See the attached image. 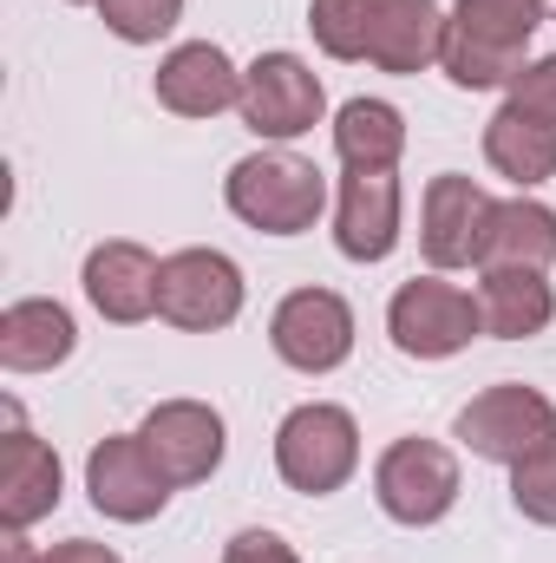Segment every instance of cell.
Masks as SVG:
<instances>
[{"instance_id":"cell-19","label":"cell","mask_w":556,"mask_h":563,"mask_svg":"<svg viewBox=\"0 0 556 563\" xmlns=\"http://www.w3.org/2000/svg\"><path fill=\"white\" fill-rule=\"evenodd\" d=\"M478 314H485V334L498 341H531L544 334L556 314V295L544 269H485L478 282Z\"/></svg>"},{"instance_id":"cell-9","label":"cell","mask_w":556,"mask_h":563,"mask_svg":"<svg viewBox=\"0 0 556 563\" xmlns=\"http://www.w3.org/2000/svg\"><path fill=\"white\" fill-rule=\"evenodd\" d=\"M243 125L256 132V139H301V132H314L321 125V112H327V92H321V79L294 59V53H263L249 73H243Z\"/></svg>"},{"instance_id":"cell-1","label":"cell","mask_w":556,"mask_h":563,"mask_svg":"<svg viewBox=\"0 0 556 563\" xmlns=\"http://www.w3.org/2000/svg\"><path fill=\"white\" fill-rule=\"evenodd\" d=\"M537 26H544V0H458L438 66L465 92L511 86L524 73V46H531Z\"/></svg>"},{"instance_id":"cell-5","label":"cell","mask_w":556,"mask_h":563,"mask_svg":"<svg viewBox=\"0 0 556 563\" xmlns=\"http://www.w3.org/2000/svg\"><path fill=\"white\" fill-rule=\"evenodd\" d=\"M374 492L393 525H438L458 505V459L438 439H393L374 465Z\"/></svg>"},{"instance_id":"cell-15","label":"cell","mask_w":556,"mask_h":563,"mask_svg":"<svg viewBox=\"0 0 556 563\" xmlns=\"http://www.w3.org/2000/svg\"><path fill=\"white\" fill-rule=\"evenodd\" d=\"M7 420L13 426L0 439V518H7V531H26L59 505V459H53L46 439H33L20 426L13 407H7Z\"/></svg>"},{"instance_id":"cell-25","label":"cell","mask_w":556,"mask_h":563,"mask_svg":"<svg viewBox=\"0 0 556 563\" xmlns=\"http://www.w3.org/2000/svg\"><path fill=\"white\" fill-rule=\"evenodd\" d=\"M511 505L531 518V525H556V445L511 465Z\"/></svg>"},{"instance_id":"cell-6","label":"cell","mask_w":556,"mask_h":563,"mask_svg":"<svg viewBox=\"0 0 556 563\" xmlns=\"http://www.w3.org/2000/svg\"><path fill=\"white\" fill-rule=\"evenodd\" d=\"M157 314L184 334H216L243 314V269L223 250H177L157 276Z\"/></svg>"},{"instance_id":"cell-10","label":"cell","mask_w":556,"mask_h":563,"mask_svg":"<svg viewBox=\"0 0 556 563\" xmlns=\"http://www.w3.org/2000/svg\"><path fill=\"white\" fill-rule=\"evenodd\" d=\"M86 492L105 518L119 525H144L170 505V478L157 472V459L144 452L138 432H119V439H99L92 459H86Z\"/></svg>"},{"instance_id":"cell-13","label":"cell","mask_w":556,"mask_h":563,"mask_svg":"<svg viewBox=\"0 0 556 563\" xmlns=\"http://www.w3.org/2000/svg\"><path fill=\"white\" fill-rule=\"evenodd\" d=\"M334 243L347 263H387L400 243V177L393 170H347L341 210H334Z\"/></svg>"},{"instance_id":"cell-22","label":"cell","mask_w":556,"mask_h":563,"mask_svg":"<svg viewBox=\"0 0 556 563\" xmlns=\"http://www.w3.org/2000/svg\"><path fill=\"white\" fill-rule=\"evenodd\" d=\"M334 151L347 170H393L407 151V119L387 99H347L334 119Z\"/></svg>"},{"instance_id":"cell-30","label":"cell","mask_w":556,"mask_h":563,"mask_svg":"<svg viewBox=\"0 0 556 563\" xmlns=\"http://www.w3.org/2000/svg\"><path fill=\"white\" fill-rule=\"evenodd\" d=\"M73 7H86V0H73ZM92 7H99V0H92Z\"/></svg>"},{"instance_id":"cell-16","label":"cell","mask_w":556,"mask_h":563,"mask_svg":"<svg viewBox=\"0 0 556 563\" xmlns=\"http://www.w3.org/2000/svg\"><path fill=\"white\" fill-rule=\"evenodd\" d=\"M157 276H164V263L144 243H99L86 256V295L119 328H132V321H144L157 308Z\"/></svg>"},{"instance_id":"cell-29","label":"cell","mask_w":556,"mask_h":563,"mask_svg":"<svg viewBox=\"0 0 556 563\" xmlns=\"http://www.w3.org/2000/svg\"><path fill=\"white\" fill-rule=\"evenodd\" d=\"M7 563H40V558H33V544H26L20 531H7Z\"/></svg>"},{"instance_id":"cell-21","label":"cell","mask_w":556,"mask_h":563,"mask_svg":"<svg viewBox=\"0 0 556 563\" xmlns=\"http://www.w3.org/2000/svg\"><path fill=\"white\" fill-rule=\"evenodd\" d=\"M485 157H491L498 177H511V184L531 190V184L556 177V125L518 112V106H504V112H491V125H485Z\"/></svg>"},{"instance_id":"cell-23","label":"cell","mask_w":556,"mask_h":563,"mask_svg":"<svg viewBox=\"0 0 556 563\" xmlns=\"http://www.w3.org/2000/svg\"><path fill=\"white\" fill-rule=\"evenodd\" d=\"M374 20H380V0H314L308 7V26L327 59H367Z\"/></svg>"},{"instance_id":"cell-27","label":"cell","mask_w":556,"mask_h":563,"mask_svg":"<svg viewBox=\"0 0 556 563\" xmlns=\"http://www.w3.org/2000/svg\"><path fill=\"white\" fill-rule=\"evenodd\" d=\"M223 563H301V558L281 544L276 531H236L230 551H223Z\"/></svg>"},{"instance_id":"cell-2","label":"cell","mask_w":556,"mask_h":563,"mask_svg":"<svg viewBox=\"0 0 556 563\" xmlns=\"http://www.w3.org/2000/svg\"><path fill=\"white\" fill-rule=\"evenodd\" d=\"M223 197H230V210L249 230H263V236H301V230H314V217L327 203V177L308 157H294V151H256V157L230 164Z\"/></svg>"},{"instance_id":"cell-8","label":"cell","mask_w":556,"mask_h":563,"mask_svg":"<svg viewBox=\"0 0 556 563\" xmlns=\"http://www.w3.org/2000/svg\"><path fill=\"white\" fill-rule=\"evenodd\" d=\"M269 347L294 374H334L354 354V308L334 288H294L269 321Z\"/></svg>"},{"instance_id":"cell-26","label":"cell","mask_w":556,"mask_h":563,"mask_svg":"<svg viewBox=\"0 0 556 563\" xmlns=\"http://www.w3.org/2000/svg\"><path fill=\"white\" fill-rule=\"evenodd\" d=\"M504 106H518V112L551 119V125H556V53H551V59H531V66L511 79V99H504Z\"/></svg>"},{"instance_id":"cell-17","label":"cell","mask_w":556,"mask_h":563,"mask_svg":"<svg viewBox=\"0 0 556 563\" xmlns=\"http://www.w3.org/2000/svg\"><path fill=\"white\" fill-rule=\"evenodd\" d=\"M445 13L432 0H380V20H374V46L367 59L380 73H425L432 59H445Z\"/></svg>"},{"instance_id":"cell-14","label":"cell","mask_w":556,"mask_h":563,"mask_svg":"<svg viewBox=\"0 0 556 563\" xmlns=\"http://www.w3.org/2000/svg\"><path fill=\"white\" fill-rule=\"evenodd\" d=\"M236 99H243V73H236L230 53L210 46V40H190V46H177V53L157 66V106L177 112V119H216V112L236 106Z\"/></svg>"},{"instance_id":"cell-7","label":"cell","mask_w":556,"mask_h":563,"mask_svg":"<svg viewBox=\"0 0 556 563\" xmlns=\"http://www.w3.org/2000/svg\"><path fill=\"white\" fill-rule=\"evenodd\" d=\"M478 328H485L478 301H471L465 288L438 282V276L407 282V288L393 295V308H387V334H393V347L413 354V361H445V354L471 347Z\"/></svg>"},{"instance_id":"cell-4","label":"cell","mask_w":556,"mask_h":563,"mask_svg":"<svg viewBox=\"0 0 556 563\" xmlns=\"http://www.w3.org/2000/svg\"><path fill=\"white\" fill-rule=\"evenodd\" d=\"M458 445L478 452V459H498V465H524L537 452L556 445V407L524 387V380H504V387H485L465 413H458Z\"/></svg>"},{"instance_id":"cell-12","label":"cell","mask_w":556,"mask_h":563,"mask_svg":"<svg viewBox=\"0 0 556 563\" xmlns=\"http://www.w3.org/2000/svg\"><path fill=\"white\" fill-rule=\"evenodd\" d=\"M138 439L170 485H203L223 465V413L203 407V400H164V407H151Z\"/></svg>"},{"instance_id":"cell-18","label":"cell","mask_w":556,"mask_h":563,"mask_svg":"<svg viewBox=\"0 0 556 563\" xmlns=\"http://www.w3.org/2000/svg\"><path fill=\"white\" fill-rule=\"evenodd\" d=\"M73 341H79V328L59 301L33 295V301H13L0 314V367L7 374H46L73 354Z\"/></svg>"},{"instance_id":"cell-28","label":"cell","mask_w":556,"mask_h":563,"mask_svg":"<svg viewBox=\"0 0 556 563\" xmlns=\"http://www.w3.org/2000/svg\"><path fill=\"white\" fill-rule=\"evenodd\" d=\"M40 563H119V551L112 544H92V538H66V544L40 551Z\"/></svg>"},{"instance_id":"cell-20","label":"cell","mask_w":556,"mask_h":563,"mask_svg":"<svg viewBox=\"0 0 556 563\" xmlns=\"http://www.w3.org/2000/svg\"><path fill=\"white\" fill-rule=\"evenodd\" d=\"M551 263H556V210L551 203H531V197L498 203L478 269H551Z\"/></svg>"},{"instance_id":"cell-3","label":"cell","mask_w":556,"mask_h":563,"mask_svg":"<svg viewBox=\"0 0 556 563\" xmlns=\"http://www.w3.org/2000/svg\"><path fill=\"white\" fill-rule=\"evenodd\" d=\"M360 465V426L347 407H294L276 426V472L288 478V492H308V498H327L354 478Z\"/></svg>"},{"instance_id":"cell-11","label":"cell","mask_w":556,"mask_h":563,"mask_svg":"<svg viewBox=\"0 0 556 563\" xmlns=\"http://www.w3.org/2000/svg\"><path fill=\"white\" fill-rule=\"evenodd\" d=\"M491 210H498V203H491L471 177H458V170L432 177V190H425V230H419L425 263H432V269H471V263H485Z\"/></svg>"},{"instance_id":"cell-24","label":"cell","mask_w":556,"mask_h":563,"mask_svg":"<svg viewBox=\"0 0 556 563\" xmlns=\"http://www.w3.org/2000/svg\"><path fill=\"white\" fill-rule=\"evenodd\" d=\"M177 13H184V0H99V20H105L119 40H132V46L164 40V33L177 26Z\"/></svg>"}]
</instances>
